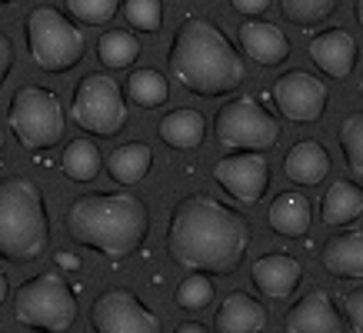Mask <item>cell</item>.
Instances as JSON below:
<instances>
[{
	"mask_svg": "<svg viewBox=\"0 0 363 333\" xmlns=\"http://www.w3.org/2000/svg\"><path fill=\"white\" fill-rule=\"evenodd\" d=\"M250 247V223L210 193H190L167 223V254L177 266L207 277L237 273Z\"/></svg>",
	"mask_w": 363,
	"mask_h": 333,
	"instance_id": "obj_1",
	"label": "cell"
},
{
	"mask_svg": "<svg viewBox=\"0 0 363 333\" xmlns=\"http://www.w3.org/2000/svg\"><path fill=\"white\" fill-rule=\"evenodd\" d=\"M167 67L194 97H227L247 80L240 50L207 17H187L170 40Z\"/></svg>",
	"mask_w": 363,
	"mask_h": 333,
	"instance_id": "obj_2",
	"label": "cell"
},
{
	"mask_svg": "<svg viewBox=\"0 0 363 333\" xmlns=\"http://www.w3.org/2000/svg\"><path fill=\"white\" fill-rule=\"evenodd\" d=\"M67 237L107 260H127L150 233V210L133 193H84L67 207Z\"/></svg>",
	"mask_w": 363,
	"mask_h": 333,
	"instance_id": "obj_3",
	"label": "cell"
},
{
	"mask_svg": "<svg viewBox=\"0 0 363 333\" xmlns=\"http://www.w3.org/2000/svg\"><path fill=\"white\" fill-rule=\"evenodd\" d=\"M50 247V213L44 193L27 177L0 180V260L30 264Z\"/></svg>",
	"mask_w": 363,
	"mask_h": 333,
	"instance_id": "obj_4",
	"label": "cell"
},
{
	"mask_svg": "<svg viewBox=\"0 0 363 333\" xmlns=\"http://www.w3.org/2000/svg\"><path fill=\"white\" fill-rule=\"evenodd\" d=\"M23 37H27L30 60L44 74H67L87 54L84 30L74 21H67L64 13L50 7V4H37L23 17Z\"/></svg>",
	"mask_w": 363,
	"mask_h": 333,
	"instance_id": "obj_5",
	"label": "cell"
},
{
	"mask_svg": "<svg viewBox=\"0 0 363 333\" xmlns=\"http://www.w3.org/2000/svg\"><path fill=\"white\" fill-rule=\"evenodd\" d=\"M7 127L23 150H54L64 140V103L47 87H21L7 107Z\"/></svg>",
	"mask_w": 363,
	"mask_h": 333,
	"instance_id": "obj_6",
	"label": "cell"
},
{
	"mask_svg": "<svg viewBox=\"0 0 363 333\" xmlns=\"http://www.w3.org/2000/svg\"><path fill=\"white\" fill-rule=\"evenodd\" d=\"M13 317L30 330L64 333L77 320V297L57 273H37L13 293Z\"/></svg>",
	"mask_w": 363,
	"mask_h": 333,
	"instance_id": "obj_7",
	"label": "cell"
},
{
	"mask_svg": "<svg viewBox=\"0 0 363 333\" xmlns=\"http://www.w3.org/2000/svg\"><path fill=\"white\" fill-rule=\"evenodd\" d=\"M280 120L267 111L260 100L233 97L217 107L213 133L223 150H240V154H264L280 144Z\"/></svg>",
	"mask_w": 363,
	"mask_h": 333,
	"instance_id": "obj_8",
	"label": "cell"
},
{
	"mask_svg": "<svg viewBox=\"0 0 363 333\" xmlns=\"http://www.w3.org/2000/svg\"><path fill=\"white\" fill-rule=\"evenodd\" d=\"M70 117L84 133L117 137L127 127V100L111 74H84L74 87Z\"/></svg>",
	"mask_w": 363,
	"mask_h": 333,
	"instance_id": "obj_9",
	"label": "cell"
},
{
	"mask_svg": "<svg viewBox=\"0 0 363 333\" xmlns=\"http://www.w3.org/2000/svg\"><path fill=\"white\" fill-rule=\"evenodd\" d=\"M90 327L94 333H164L160 317L127 287H111L94 300Z\"/></svg>",
	"mask_w": 363,
	"mask_h": 333,
	"instance_id": "obj_10",
	"label": "cell"
},
{
	"mask_svg": "<svg viewBox=\"0 0 363 333\" xmlns=\"http://www.w3.org/2000/svg\"><path fill=\"white\" fill-rule=\"evenodd\" d=\"M327 84L307 70H286L274 84V103L290 123H317L327 113Z\"/></svg>",
	"mask_w": 363,
	"mask_h": 333,
	"instance_id": "obj_11",
	"label": "cell"
},
{
	"mask_svg": "<svg viewBox=\"0 0 363 333\" xmlns=\"http://www.w3.org/2000/svg\"><path fill=\"white\" fill-rule=\"evenodd\" d=\"M213 180L237 203H260L270 187V164L264 154H230L213 164Z\"/></svg>",
	"mask_w": 363,
	"mask_h": 333,
	"instance_id": "obj_12",
	"label": "cell"
},
{
	"mask_svg": "<svg viewBox=\"0 0 363 333\" xmlns=\"http://www.w3.org/2000/svg\"><path fill=\"white\" fill-rule=\"evenodd\" d=\"M307 54L317 64V70H323L333 80H343L350 77L353 67H357V40H353L350 30L330 27V30H320L310 37Z\"/></svg>",
	"mask_w": 363,
	"mask_h": 333,
	"instance_id": "obj_13",
	"label": "cell"
},
{
	"mask_svg": "<svg viewBox=\"0 0 363 333\" xmlns=\"http://www.w3.org/2000/svg\"><path fill=\"white\" fill-rule=\"evenodd\" d=\"M284 330L286 333H343V320L327 290H307L286 310Z\"/></svg>",
	"mask_w": 363,
	"mask_h": 333,
	"instance_id": "obj_14",
	"label": "cell"
},
{
	"mask_svg": "<svg viewBox=\"0 0 363 333\" xmlns=\"http://www.w3.org/2000/svg\"><path fill=\"white\" fill-rule=\"evenodd\" d=\"M250 280L264 297L286 300L303 280V264L294 254H264L260 260H253Z\"/></svg>",
	"mask_w": 363,
	"mask_h": 333,
	"instance_id": "obj_15",
	"label": "cell"
},
{
	"mask_svg": "<svg viewBox=\"0 0 363 333\" xmlns=\"http://www.w3.org/2000/svg\"><path fill=\"white\" fill-rule=\"evenodd\" d=\"M237 37H240L243 54L260 67H280L286 57H290V40H286V33L280 30L277 23L250 17V21L240 23Z\"/></svg>",
	"mask_w": 363,
	"mask_h": 333,
	"instance_id": "obj_16",
	"label": "cell"
},
{
	"mask_svg": "<svg viewBox=\"0 0 363 333\" xmlns=\"http://www.w3.org/2000/svg\"><path fill=\"white\" fill-rule=\"evenodd\" d=\"M213 327H217V333H264L267 310H264V303H257L250 293L233 290V293H227L220 300Z\"/></svg>",
	"mask_w": 363,
	"mask_h": 333,
	"instance_id": "obj_17",
	"label": "cell"
},
{
	"mask_svg": "<svg viewBox=\"0 0 363 333\" xmlns=\"http://www.w3.org/2000/svg\"><path fill=\"white\" fill-rule=\"evenodd\" d=\"M310 220H313V210H310V200L297 190H284L270 200L267 207V227L277 233V237H286V240H297L310 230Z\"/></svg>",
	"mask_w": 363,
	"mask_h": 333,
	"instance_id": "obj_18",
	"label": "cell"
},
{
	"mask_svg": "<svg viewBox=\"0 0 363 333\" xmlns=\"http://www.w3.org/2000/svg\"><path fill=\"white\" fill-rule=\"evenodd\" d=\"M284 174L297 187H317L330 177V154L320 140H297L284 160Z\"/></svg>",
	"mask_w": 363,
	"mask_h": 333,
	"instance_id": "obj_19",
	"label": "cell"
},
{
	"mask_svg": "<svg viewBox=\"0 0 363 333\" xmlns=\"http://www.w3.org/2000/svg\"><path fill=\"white\" fill-rule=\"evenodd\" d=\"M320 264L337 280H363V233H333L320 250Z\"/></svg>",
	"mask_w": 363,
	"mask_h": 333,
	"instance_id": "obj_20",
	"label": "cell"
},
{
	"mask_svg": "<svg viewBox=\"0 0 363 333\" xmlns=\"http://www.w3.org/2000/svg\"><path fill=\"white\" fill-rule=\"evenodd\" d=\"M157 133L174 150H197L203 144V137H207V120L194 107H177L157 123Z\"/></svg>",
	"mask_w": 363,
	"mask_h": 333,
	"instance_id": "obj_21",
	"label": "cell"
},
{
	"mask_svg": "<svg viewBox=\"0 0 363 333\" xmlns=\"http://www.w3.org/2000/svg\"><path fill=\"white\" fill-rule=\"evenodd\" d=\"M320 217L327 227H347L363 217V187L353 180H333L323 200H320Z\"/></svg>",
	"mask_w": 363,
	"mask_h": 333,
	"instance_id": "obj_22",
	"label": "cell"
},
{
	"mask_svg": "<svg viewBox=\"0 0 363 333\" xmlns=\"http://www.w3.org/2000/svg\"><path fill=\"white\" fill-rule=\"evenodd\" d=\"M107 166V174L111 180H117L121 187H133V184H140L147 174H150V166H154V150L140 140H130V144H121L117 150L107 154L104 160Z\"/></svg>",
	"mask_w": 363,
	"mask_h": 333,
	"instance_id": "obj_23",
	"label": "cell"
},
{
	"mask_svg": "<svg viewBox=\"0 0 363 333\" xmlns=\"http://www.w3.org/2000/svg\"><path fill=\"white\" fill-rule=\"evenodd\" d=\"M100 166H104V157H100L97 144L87 140V137L70 140V144L64 147V154H60V170H64L74 184H90V180H97Z\"/></svg>",
	"mask_w": 363,
	"mask_h": 333,
	"instance_id": "obj_24",
	"label": "cell"
},
{
	"mask_svg": "<svg viewBox=\"0 0 363 333\" xmlns=\"http://www.w3.org/2000/svg\"><path fill=\"white\" fill-rule=\"evenodd\" d=\"M140 57V40L130 30H104L97 40V60L107 70H127Z\"/></svg>",
	"mask_w": 363,
	"mask_h": 333,
	"instance_id": "obj_25",
	"label": "cell"
},
{
	"mask_svg": "<svg viewBox=\"0 0 363 333\" xmlns=\"http://www.w3.org/2000/svg\"><path fill=\"white\" fill-rule=\"evenodd\" d=\"M127 97L137 107H143V111H154V107H160L170 97V84H167V77L160 70L140 67V70H133L130 77H127Z\"/></svg>",
	"mask_w": 363,
	"mask_h": 333,
	"instance_id": "obj_26",
	"label": "cell"
},
{
	"mask_svg": "<svg viewBox=\"0 0 363 333\" xmlns=\"http://www.w3.org/2000/svg\"><path fill=\"white\" fill-rule=\"evenodd\" d=\"M337 7H340V0H280V13L294 27H303V30L330 21Z\"/></svg>",
	"mask_w": 363,
	"mask_h": 333,
	"instance_id": "obj_27",
	"label": "cell"
},
{
	"mask_svg": "<svg viewBox=\"0 0 363 333\" xmlns=\"http://www.w3.org/2000/svg\"><path fill=\"white\" fill-rule=\"evenodd\" d=\"M337 140H340L347 170H350L357 180H363V113L343 117L340 130H337Z\"/></svg>",
	"mask_w": 363,
	"mask_h": 333,
	"instance_id": "obj_28",
	"label": "cell"
},
{
	"mask_svg": "<svg viewBox=\"0 0 363 333\" xmlns=\"http://www.w3.org/2000/svg\"><path fill=\"white\" fill-rule=\"evenodd\" d=\"M123 21L140 33H157L164 27V0H123Z\"/></svg>",
	"mask_w": 363,
	"mask_h": 333,
	"instance_id": "obj_29",
	"label": "cell"
},
{
	"mask_svg": "<svg viewBox=\"0 0 363 333\" xmlns=\"http://www.w3.org/2000/svg\"><path fill=\"white\" fill-rule=\"evenodd\" d=\"M64 4L70 21L84 23V27H104L121 11V0H64Z\"/></svg>",
	"mask_w": 363,
	"mask_h": 333,
	"instance_id": "obj_30",
	"label": "cell"
},
{
	"mask_svg": "<svg viewBox=\"0 0 363 333\" xmlns=\"http://www.w3.org/2000/svg\"><path fill=\"white\" fill-rule=\"evenodd\" d=\"M174 300L184 310H203V307L213 303V283H210L207 273H190L187 280H180Z\"/></svg>",
	"mask_w": 363,
	"mask_h": 333,
	"instance_id": "obj_31",
	"label": "cell"
},
{
	"mask_svg": "<svg viewBox=\"0 0 363 333\" xmlns=\"http://www.w3.org/2000/svg\"><path fill=\"white\" fill-rule=\"evenodd\" d=\"M343 313H347L353 333H363V287L343 293Z\"/></svg>",
	"mask_w": 363,
	"mask_h": 333,
	"instance_id": "obj_32",
	"label": "cell"
},
{
	"mask_svg": "<svg viewBox=\"0 0 363 333\" xmlns=\"http://www.w3.org/2000/svg\"><path fill=\"white\" fill-rule=\"evenodd\" d=\"M230 7L240 17H264L270 7H274V0H230Z\"/></svg>",
	"mask_w": 363,
	"mask_h": 333,
	"instance_id": "obj_33",
	"label": "cell"
},
{
	"mask_svg": "<svg viewBox=\"0 0 363 333\" xmlns=\"http://www.w3.org/2000/svg\"><path fill=\"white\" fill-rule=\"evenodd\" d=\"M11 70H13V44H11V37L0 30V87L7 84Z\"/></svg>",
	"mask_w": 363,
	"mask_h": 333,
	"instance_id": "obj_34",
	"label": "cell"
},
{
	"mask_svg": "<svg viewBox=\"0 0 363 333\" xmlns=\"http://www.w3.org/2000/svg\"><path fill=\"white\" fill-rule=\"evenodd\" d=\"M174 333H207V327H203V323H197V320H184Z\"/></svg>",
	"mask_w": 363,
	"mask_h": 333,
	"instance_id": "obj_35",
	"label": "cell"
},
{
	"mask_svg": "<svg viewBox=\"0 0 363 333\" xmlns=\"http://www.w3.org/2000/svg\"><path fill=\"white\" fill-rule=\"evenodd\" d=\"M57 264H60V266H64V270H77V256H74V254H67V250H64V254H57Z\"/></svg>",
	"mask_w": 363,
	"mask_h": 333,
	"instance_id": "obj_36",
	"label": "cell"
},
{
	"mask_svg": "<svg viewBox=\"0 0 363 333\" xmlns=\"http://www.w3.org/2000/svg\"><path fill=\"white\" fill-rule=\"evenodd\" d=\"M7 293H11V283H7V277H4V270H0V303L7 300Z\"/></svg>",
	"mask_w": 363,
	"mask_h": 333,
	"instance_id": "obj_37",
	"label": "cell"
},
{
	"mask_svg": "<svg viewBox=\"0 0 363 333\" xmlns=\"http://www.w3.org/2000/svg\"><path fill=\"white\" fill-rule=\"evenodd\" d=\"M353 17H357V23L363 27V0H357V4H353Z\"/></svg>",
	"mask_w": 363,
	"mask_h": 333,
	"instance_id": "obj_38",
	"label": "cell"
},
{
	"mask_svg": "<svg viewBox=\"0 0 363 333\" xmlns=\"http://www.w3.org/2000/svg\"><path fill=\"white\" fill-rule=\"evenodd\" d=\"M0 150H4V127H0Z\"/></svg>",
	"mask_w": 363,
	"mask_h": 333,
	"instance_id": "obj_39",
	"label": "cell"
},
{
	"mask_svg": "<svg viewBox=\"0 0 363 333\" xmlns=\"http://www.w3.org/2000/svg\"><path fill=\"white\" fill-rule=\"evenodd\" d=\"M7 4H13V0H0V7H7Z\"/></svg>",
	"mask_w": 363,
	"mask_h": 333,
	"instance_id": "obj_40",
	"label": "cell"
},
{
	"mask_svg": "<svg viewBox=\"0 0 363 333\" xmlns=\"http://www.w3.org/2000/svg\"><path fill=\"white\" fill-rule=\"evenodd\" d=\"M360 94H363V74H360Z\"/></svg>",
	"mask_w": 363,
	"mask_h": 333,
	"instance_id": "obj_41",
	"label": "cell"
},
{
	"mask_svg": "<svg viewBox=\"0 0 363 333\" xmlns=\"http://www.w3.org/2000/svg\"><path fill=\"white\" fill-rule=\"evenodd\" d=\"M30 333H47V330H30Z\"/></svg>",
	"mask_w": 363,
	"mask_h": 333,
	"instance_id": "obj_42",
	"label": "cell"
}]
</instances>
